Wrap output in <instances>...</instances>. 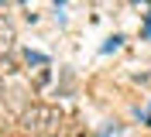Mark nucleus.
Segmentation results:
<instances>
[{"instance_id":"f257e3e1","label":"nucleus","mask_w":151,"mask_h":137,"mask_svg":"<svg viewBox=\"0 0 151 137\" xmlns=\"http://www.w3.org/2000/svg\"><path fill=\"white\" fill-rule=\"evenodd\" d=\"M58 123H62V113H58L55 106H45V103H35V106H28L21 113V127L28 130V134H35V137L55 134Z\"/></svg>"},{"instance_id":"f03ea898","label":"nucleus","mask_w":151,"mask_h":137,"mask_svg":"<svg viewBox=\"0 0 151 137\" xmlns=\"http://www.w3.org/2000/svg\"><path fill=\"white\" fill-rule=\"evenodd\" d=\"M14 41H17V34H14V24H10L7 17H0V55H7L10 48H14Z\"/></svg>"},{"instance_id":"7ed1b4c3","label":"nucleus","mask_w":151,"mask_h":137,"mask_svg":"<svg viewBox=\"0 0 151 137\" xmlns=\"http://www.w3.org/2000/svg\"><path fill=\"white\" fill-rule=\"evenodd\" d=\"M24 58H28V65H45V55H38V52H28Z\"/></svg>"},{"instance_id":"20e7f679","label":"nucleus","mask_w":151,"mask_h":137,"mask_svg":"<svg viewBox=\"0 0 151 137\" xmlns=\"http://www.w3.org/2000/svg\"><path fill=\"white\" fill-rule=\"evenodd\" d=\"M0 93H4V82H0Z\"/></svg>"}]
</instances>
